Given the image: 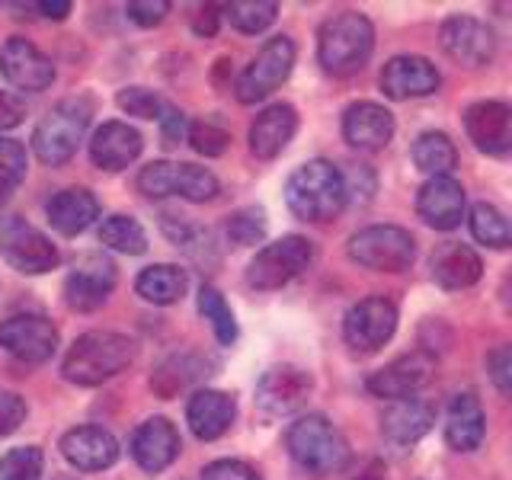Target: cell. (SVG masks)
<instances>
[{
    "instance_id": "cell-1",
    "label": "cell",
    "mask_w": 512,
    "mask_h": 480,
    "mask_svg": "<svg viewBox=\"0 0 512 480\" xmlns=\"http://www.w3.org/2000/svg\"><path fill=\"white\" fill-rule=\"evenodd\" d=\"M135 359V340L116 330H90L77 336L68 356L61 362L64 381L77 384V388H96L109 378L125 372Z\"/></svg>"
},
{
    "instance_id": "cell-2",
    "label": "cell",
    "mask_w": 512,
    "mask_h": 480,
    "mask_svg": "<svg viewBox=\"0 0 512 480\" xmlns=\"http://www.w3.org/2000/svg\"><path fill=\"white\" fill-rule=\"evenodd\" d=\"M375 52V26L356 10L330 16L317 32V61L333 77L359 74Z\"/></svg>"
},
{
    "instance_id": "cell-3",
    "label": "cell",
    "mask_w": 512,
    "mask_h": 480,
    "mask_svg": "<svg viewBox=\"0 0 512 480\" xmlns=\"http://www.w3.org/2000/svg\"><path fill=\"white\" fill-rule=\"evenodd\" d=\"M285 202L292 208V215L301 221H330L343 212L346 183L343 170L330 164V160H308L301 164L285 183Z\"/></svg>"
},
{
    "instance_id": "cell-4",
    "label": "cell",
    "mask_w": 512,
    "mask_h": 480,
    "mask_svg": "<svg viewBox=\"0 0 512 480\" xmlns=\"http://www.w3.org/2000/svg\"><path fill=\"white\" fill-rule=\"evenodd\" d=\"M285 445L292 458L311 474H336L346 468L349 461V445L343 439V432L336 429L327 416L308 413L288 426Z\"/></svg>"
},
{
    "instance_id": "cell-5",
    "label": "cell",
    "mask_w": 512,
    "mask_h": 480,
    "mask_svg": "<svg viewBox=\"0 0 512 480\" xmlns=\"http://www.w3.org/2000/svg\"><path fill=\"white\" fill-rule=\"evenodd\" d=\"M93 109L87 100H61L32 132V151L48 167H61L77 154Z\"/></svg>"
},
{
    "instance_id": "cell-6",
    "label": "cell",
    "mask_w": 512,
    "mask_h": 480,
    "mask_svg": "<svg viewBox=\"0 0 512 480\" xmlns=\"http://www.w3.org/2000/svg\"><path fill=\"white\" fill-rule=\"evenodd\" d=\"M349 260L372 272H404L416 260V240L397 224H372L349 237Z\"/></svg>"
},
{
    "instance_id": "cell-7",
    "label": "cell",
    "mask_w": 512,
    "mask_h": 480,
    "mask_svg": "<svg viewBox=\"0 0 512 480\" xmlns=\"http://www.w3.org/2000/svg\"><path fill=\"white\" fill-rule=\"evenodd\" d=\"M314 263V244L301 234H288L266 244L247 266V285L256 292H272L292 279H298L304 269Z\"/></svg>"
},
{
    "instance_id": "cell-8",
    "label": "cell",
    "mask_w": 512,
    "mask_h": 480,
    "mask_svg": "<svg viewBox=\"0 0 512 480\" xmlns=\"http://www.w3.org/2000/svg\"><path fill=\"white\" fill-rule=\"evenodd\" d=\"M295 68V42L288 36H272L256 58L247 64V71L237 77V100L250 106V103H260L272 90H279L288 74Z\"/></svg>"
},
{
    "instance_id": "cell-9",
    "label": "cell",
    "mask_w": 512,
    "mask_h": 480,
    "mask_svg": "<svg viewBox=\"0 0 512 480\" xmlns=\"http://www.w3.org/2000/svg\"><path fill=\"white\" fill-rule=\"evenodd\" d=\"M0 256L23 276H42L58 266V250L20 215L0 218Z\"/></svg>"
},
{
    "instance_id": "cell-10",
    "label": "cell",
    "mask_w": 512,
    "mask_h": 480,
    "mask_svg": "<svg viewBox=\"0 0 512 480\" xmlns=\"http://www.w3.org/2000/svg\"><path fill=\"white\" fill-rule=\"evenodd\" d=\"M314 391V375L301 365H272L256 381V407L266 416L298 413Z\"/></svg>"
},
{
    "instance_id": "cell-11",
    "label": "cell",
    "mask_w": 512,
    "mask_h": 480,
    "mask_svg": "<svg viewBox=\"0 0 512 480\" xmlns=\"http://www.w3.org/2000/svg\"><path fill=\"white\" fill-rule=\"evenodd\" d=\"M397 330V308L394 301L372 295L352 304L343 320V336L356 352H378Z\"/></svg>"
},
{
    "instance_id": "cell-12",
    "label": "cell",
    "mask_w": 512,
    "mask_h": 480,
    "mask_svg": "<svg viewBox=\"0 0 512 480\" xmlns=\"http://www.w3.org/2000/svg\"><path fill=\"white\" fill-rule=\"evenodd\" d=\"M0 346L13 359L39 365L58 352V327L42 314H16L0 324Z\"/></svg>"
},
{
    "instance_id": "cell-13",
    "label": "cell",
    "mask_w": 512,
    "mask_h": 480,
    "mask_svg": "<svg viewBox=\"0 0 512 480\" xmlns=\"http://www.w3.org/2000/svg\"><path fill=\"white\" fill-rule=\"evenodd\" d=\"M116 288V266L103 253L77 256L71 276L64 279V301L74 311H96L109 301Z\"/></svg>"
},
{
    "instance_id": "cell-14",
    "label": "cell",
    "mask_w": 512,
    "mask_h": 480,
    "mask_svg": "<svg viewBox=\"0 0 512 480\" xmlns=\"http://www.w3.org/2000/svg\"><path fill=\"white\" fill-rule=\"evenodd\" d=\"M439 42L445 55L464 64V68H484L496 55V36L487 23L474 16H448L439 29Z\"/></svg>"
},
{
    "instance_id": "cell-15",
    "label": "cell",
    "mask_w": 512,
    "mask_h": 480,
    "mask_svg": "<svg viewBox=\"0 0 512 480\" xmlns=\"http://www.w3.org/2000/svg\"><path fill=\"white\" fill-rule=\"evenodd\" d=\"M0 74H4L16 90L42 93L55 84V64L42 55L36 45L23 36H13L0 48Z\"/></svg>"
},
{
    "instance_id": "cell-16",
    "label": "cell",
    "mask_w": 512,
    "mask_h": 480,
    "mask_svg": "<svg viewBox=\"0 0 512 480\" xmlns=\"http://www.w3.org/2000/svg\"><path fill=\"white\" fill-rule=\"evenodd\" d=\"M432 372H436V359H432L426 349H413L407 356H400L384 368H378V372L368 378V391L375 397L407 400L420 388H426Z\"/></svg>"
},
{
    "instance_id": "cell-17",
    "label": "cell",
    "mask_w": 512,
    "mask_h": 480,
    "mask_svg": "<svg viewBox=\"0 0 512 480\" xmlns=\"http://www.w3.org/2000/svg\"><path fill=\"white\" fill-rule=\"evenodd\" d=\"M464 132L477 151L506 157L512 151V109L500 100H480L464 109Z\"/></svg>"
},
{
    "instance_id": "cell-18",
    "label": "cell",
    "mask_w": 512,
    "mask_h": 480,
    "mask_svg": "<svg viewBox=\"0 0 512 480\" xmlns=\"http://www.w3.org/2000/svg\"><path fill=\"white\" fill-rule=\"evenodd\" d=\"M119 439L103 426H77L61 436V455L77 471H106L119 461Z\"/></svg>"
},
{
    "instance_id": "cell-19",
    "label": "cell",
    "mask_w": 512,
    "mask_h": 480,
    "mask_svg": "<svg viewBox=\"0 0 512 480\" xmlns=\"http://www.w3.org/2000/svg\"><path fill=\"white\" fill-rule=\"evenodd\" d=\"M442 77L436 64L420 55H397L384 64L381 71V90L388 100H416V96L436 93Z\"/></svg>"
},
{
    "instance_id": "cell-20",
    "label": "cell",
    "mask_w": 512,
    "mask_h": 480,
    "mask_svg": "<svg viewBox=\"0 0 512 480\" xmlns=\"http://www.w3.org/2000/svg\"><path fill=\"white\" fill-rule=\"evenodd\" d=\"M132 458L138 461V468L151 471V474H160L164 468L180 458V432L176 426L167 420V416H151V420H144L135 432H132Z\"/></svg>"
},
{
    "instance_id": "cell-21",
    "label": "cell",
    "mask_w": 512,
    "mask_h": 480,
    "mask_svg": "<svg viewBox=\"0 0 512 480\" xmlns=\"http://www.w3.org/2000/svg\"><path fill=\"white\" fill-rule=\"evenodd\" d=\"M416 212L436 231H455L464 218V186L452 176H432L416 196Z\"/></svg>"
},
{
    "instance_id": "cell-22",
    "label": "cell",
    "mask_w": 512,
    "mask_h": 480,
    "mask_svg": "<svg viewBox=\"0 0 512 480\" xmlns=\"http://www.w3.org/2000/svg\"><path fill=\"white\" fill-rule=\"evenodd\" d=\"M343 138L356 151H381L394 138V116L381 103H352L343 112Z\"/></svg>"
},
{
    "instance_id": "cell-23",
    "label": "cell",
    "mask_w": 512,
    "mask_h": 480,
    "mask_svg": "<svg viewBox=\"0 0 512 480\" xmlns=\"http://www.w3.org/2000/svg\"><path fill=\"white\" fill-rule=\"evenodd\" d=\"M144 148V138L138 128L128 122H103L90 138V157L100 170H125L135 164Z\"/></svg>"
},
{
    "instance_id": "cell-24",
    "label": "cell",
    "mask_w": 512,
    "mask_h": 480,
    "mask_svg": "<svg viewBox=\"0 0 512 480\" xmlns=\"http://www.w3.org/2000/svg\"><path fill=\"white\" fill-rule=\"evenodd\" d=\"M237 416V404L231 394L224 391H212V388H202L189 397L186 404V423L192 429V436L202 439V442H215L221 439L224 432L231 429Z\"/></svg>"
},
{
    "instance_id": "cell-25",
    "label": "cell",
    "mask_w": 512,
    "mask_h": 480,
    "mask_svg": "<svg viewBox=\"0 0 512 480\" xmlns=\"http://www.w3.org/2000/svg\"><path fill=\"white\" fill-rule=\"evenodd\" d=\"M298 132V112L288 103H272L250 125V151L260 160L279 157Z\"/></svg>"
},
{
    "instance_id": "cell-26",
    "label": "cell",
    "mask_w": 512,
    "mask_h": 480,
    "mask_svg": "<svg viewBox=\"0 0 512 480\" xmlns=\"http://www.w3.org/2000/svg\"><path fill=\"white\" fill-rule=\"evenodd\" d=\"M484 436H487V416H484V407H480V400L471 391L455 394L445 416L448 448H455V452H477Z\"/></svg>"
},
{
    "instance_id": "cell-27",
    "label": "cell",
    "mask_w": 512,
    "mask_h": 480,
    "mask_svg": "<svg viewBox=\"0 0 512 480\" xmlns=\"http://www.w3.org/2000/svg\"><path fill=\"white\" fill-rule=\"evenodd\" d=\"M429 266H432V279H436L445 292H461V288H471L480 279V272H484L480 256L468 244H455V240L439 244L436 253H432Z\"/></svg>"
},
{
    "instance_id": "cell-28",
    "label": "cell",
    "mask_w": 512,
    "mask_h": 480,
    "mask_svg": "<svg viewBox=\"0 0 512 480\" xmlns=\"http://www.w3.org/2000/svg\"><path fill=\"white\" fill-rule=\"evenodd\" d=\"M45 215L58 234L74 237L80 231H87L90 224L100 218V202H96L90 189H64L58 196L48 199Z\"/></svg>"
},
{
    "instance_id": "cell-29",
    "label": "cell",
    "mask_w": 512,
    "mask_h": 480,
    "mask_svg": "<svg viewBox=\"0 0 512 480\" xmlns=\"http://www.w3.org/2000/svg\"><path fill=\"white\" fill-rule=\"evenodd\" d=\"M432 423H436V410L416 397L394 400V404L381 413V432H384V439H391L394 445L420 442L432 429Z\"/></svg>"
},
{
    "instance_id": "cell-30",
    "label": "cell",
    "mask_w": 512,
    "mask_h": 480,
    "mask_svg": "<svg viewBox=\"0 0 512 480\" xmlns=\"http://www.w3.org/2000/svg\"><path fill=\"white\" fill-rule=\"evenodd\" d=\"M208 368H212V362L199 356V352H176V356L157 365V372L151 375V391L160 400H170L180 391H189V388H196L199 381H205L212 375Z\"/></svg>"
},
{
    "instance_id": "cell-31",
    "label": "cell",
    "mask_w": 512,
    "mask_h": 480,
    "mask_svg": "<svg viewBox=\"0 0 512 480\" xmlns=\"http://www.w3.org/2000/svg\"><path fill=\"white\" fill-rule=\"evenodd\" d=\"M189 288V276L186 269L173 266V263H154L148 269H141V276L135 279V292L151 301V304H160V308H167V304H176L183 301Z\"/></svg>"
},
{
    "instance_id": "cell-32",
    "label": "cell",
    "mask_w": 512,
    "mask_h": 480,
    "mask_svg": "<svg viewBox=\"0 0 512 480\" xmlns=\"http://www.w3.org/2000/svg\"><path fill=\"white\" fill-rule=\"evenodd\" d=\"M413 164L416 170L429 173V180L432 176H448L458 164V151L452 138L445 132H423L413 141Z\"/></svg>"
},
{
    "instance_id": "cell-33",
    "label": "cell",
    "mask_w": 512,
    "mask_h": 480,
    "mask_svg": "<svg viewBox=\"0 0 512 480\" xmlns=\"http://www.w3.org/2000/svg\"><path fill=\"white\" fill-rule=\"evenodd\" d=\"M170 196H183L186 202H212L218 196V176L199 164H173Z\"/></svg>"
},
{
    "instance_id": "cell-34",
    "label": "cell",
    "mask_w": 512,
    "mask_h": 480,
    "mask_svg": "<svg viewBox=\"0 0 512 480\" xmlns=\"http://www.w3.org/2000/svg\"><path fill=\"white\" fill-rule=\"evenodd\" d=\"M100 244L116 250V253H128V256H141L148 250V234L144 228L128 215H109L100 224Z\"/></svg>"
},
{
    "instance_id": "cell-35",
    "label": "cell",
    "mask_w": 512,
    "mask_h": 480,
    "mask_svg": "<svg viewBox=\"0 0 512 480\" xmlns=\"http://www.w3.org/2000/svg\"><path fill=\"white\" fill-rule=\"evenodd\" d=\"M468 224H471L474 240H480V244H487L493 250H506L512 244V228L506 215L490 202H477L468 215Z\"/></svg>"
},
{
    "instance_id": "cell-36",
    "label": "cell",
    "mask_w": 512,
    "mask_h": 480,
    "mask_svg": "<svg viewBox=\"0 0 512 480\" xmlns=\"http://www.w3.org/2000/svg\"><path fill=\"white\" fill-rule=\"evenodd\" d=\"M279 16V4L272 0H237V4L224 7V20H228L237 32L244 36H256V32H266Z\"/></svg>"
},
{
    "instance_id": "cell-37",
    "label": "cell",
    "mask_w": 512,
    "mask_h": 480,
    "mask_svg": "<svg viewBox=\"0 0 512 480\" xmlns=\"http://www.w3.org/2000/svg\"><path fill=\"white\" fill-rule=\"evenodd\" d=\"M199 314L212 324L215 330V340L221 346H231L237 340V320H234V311L228 308V301L218 292L215 285H202L199 288Z\"/></svg>"
},
{
    "instance_id": "cell-38",
    "label": "cell",
    "mask_w": 512,
    "mask_h": 480,
    "mask_svg": "<svg viewBox=\"0 0 512 480\" xmlns=\"http://www.w3.org/2000/svg\"><path fill=\"white\" fill-rule=\"evenodd\" d=\"M224 234L234 247H250L256 240L266 237V212L260 205H247V208H237V212L228 218L224 224Z\"/></svg>"
},
{
    "instance_id": "cell-39",
    "label": "cell",
    "mask_w": 512,
    "mask_h": 480,
    "mask_svg": "<svg viewBox=\"0 0 512 480\" xmlns=\"http://www.w3.org/2000/svg\"><path fill=\"white\" fill-rule=\"evenodd\" d=\"M42 452L36 445H20L0 458V480H39L42 477Z\"/></svg>"
},
{
    "instance_id": "cell-40",
    "label": "cell",
    "mask_w": 512,
    "mask_h": 480,
    "mask_svg": "<svg viewBox=\"0 0 512 480\" xmlns=\"http://www.w3.org/2000/svg\"><path fill=\"white\" fill-rule=\"evenodd\" d=\"M29 157L26 148L13 138H0V196H7L26 180Z\"/></svg>"
},
{
    "instance_id": "cell-41",
    "label": "cell",
    "mask_w": 512,
    "mask_h": 480,
    "mask_svg": "<svg viewBox=\"0 0 512 480\" xmlns=\"http://www.w3.org/2000/svg\"><path fill=\"white\" fill-rule=\"evenodd\" d=\"M189 144H192V151H196V154L221 157L224 151H228V144H231V132L215 119H199V122L189 125Z\"/></svg>"
},
{
    "instance_id": "cell-42",
    "label": "cell",
    "mask_w": 512,
    "mask_h": 480,
    "mask_svg": "<svg viewBox=\"0 0 512 480\" xmlns=\"http://www.w3.org/2000/svg\"><path fill=\"white\" fill-rule=\"evenodd\" d=\"M116 103H119V109L122 112H128V116H138V119H160L164 116V100L154 93V90H148V87H125V90H119V96H116Z\"/></svg>"
},
{
    "instance_id": "cell-43",
    "label": "cell",
    "mask_w": 512,
    "mask_h": 480,
    "mask_svg": "<svg viewBox=\"0 0 512 480\" xmlns=\"http://www.w3.org/2000/svg\"><path fill=\"white\" fill-rule=\"evenodd\" d=\"M170 183H173V164H170V160H154V164L141 167V173H138V189L148 199L170 196Z\"/></svg>"
},
{
    "instance_id": "cell-44",
    "label": "cell",
    "mask_w": 512,
    "mask_h": 480,
    "mask_svg": "<svg viewBox=\"0 0 512 480\" xmlns=\"http://www.w3.org/2000/svg\"><path fill=\"white\" fill-rule=\"evenodd\" d=\"M26 423V400L13 391H0V439L13 436Z\"/></svg>"
},
{
    "instance_id": "cell-45",
    "label": "cell",
    "mask_w": 512,
    "mask_h": 480,
    "mask_svg": "<svg viewBox=\"0 0 512 480\" xmlns=\"http://www.w3.org/2000/svg\"><path fill=\"white\" fill-rule=\"evenodd\" d=\"M202 480H260L247 461H237V458H221L212 461L202 468Z\"/></svg>"
},
{
    "instance_id": "cell-46",
    "label": "cell",
    "mask_w": 512,
    "mask_h": 480,
    "mask_svg": "<svg viewBox=\"0 0 512 480\" xmlns=\"http://www.w3.org/2000/svg\"><path fill=\"white\" fill-rule=\"evenodd\" d=\"M487 372L496 384V391L509 394L512 391V349L509 346H496L487 356Z\"/></svg>"
},
{
    "instance_id": "cell-47",
    "label": "cell",
    "mask_w": 512,
    "mask_h": 480,
    "mask_svg": "<svg viewBox=\"0 0 512 480\" xmlns=\"http://www.w3.org/2000/svg\"><path fill=\"white\" fill-rule=\"evenodd\" d=\"M128 13V20L138 23V26H157V23H164V16L170 13V4L167 0H132V4L125 7Z\"/></svg>"
},
{
    "instance_id": "cell-48",
    "label": "cell",
    "mask_w": 512,
    "mask_h": 480,
    "mask_svg": "<svg viewBox=\"0 0 512 480\" xmlns=\"http://www.w3.org/2000/svg\"><path fill=\"white\" fill-rule=\"evenodd\" d=\"M186 138V116L180 109L167 106L164 116H160V144H164L167 151L180 148V141Z\"/></svg>"
},
{
    "instance_id": "cell-49",
    "label": "cell",
    "mask_w": 512,
    "mask_h": 480,
    "mask_svg": "<svg viewBox=\"0 0 512 480\" xmlns=\"http://www.w3.org/2000/svg\"><path fill=\"white\" fill-rule=\"evenodd\" d=\"M23 119H26V103L20 100V96L0 90V132H7V128H16Z\"/></svg>"
},
{
    "instance_id": "cell-50",
    "label": "cell",
    "mask_w": 512,
    "mask_h": 480,
    "mask_svg": "<svg viewBox=\"0 0 512 480\" xmlns=\"http://www.w3.org/2000/svg\"><path fill=\"white\" fill-rule=\"evenodd\" d=\"M218 7L215 4H208L196 13V20H192V29H196V36H215V29H218Z\"/></svg>"
},
{
    "instance_id": "cell-51",
    "label": "cell",
    "mask_w": 512,
    "mask_h": 480,
    "mask_svg": "<svg viewBox=\"0 0 512 480\" xmlns=\"http://www.w3.org/2000/svg\"><path fill=\"white\" fill-rule=\"evenodd\" d=\"M36 7L42 10V16H48V20H64V16L71 13V0H42Z\"/></svg>"
},
{
    "instance_id": "cell-52",
    "label": "cell",
    "mask_w": 512,
    "mask_h": 480,
    "mask_svg": "<svg viewBox=\"0 0 512 480\" xmlns=\"http://www.w3.org/2000/svg\"><path fill=\"white\" fill-rule=\"evenodd\" d=\"M58 480H77V477H58Z\"/></svg>"
}]
</instances>
